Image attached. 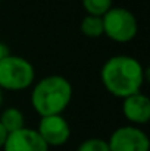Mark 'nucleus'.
Masks as SVG:
<instances>
[{
  "label": "nucleus",
  "mask_w": 150,
  "mask_h": 151,
  "mask_svg": "<svg viewBox=\"0 0 150 151\" xmlns=\"http://www.w3.org/2000/svg\"><path fill=\"white\" fill-rule=\"evenodd\" d=\"M100 79L109 94L125 99L140 93L146 79V69L136 57L116 54L103 63L100 69Z\"/></svg>",
  "instance_id": "1"
},
{
  "label": "nucleus",
  "mask_w": 150,
  "mask_h": 151,
  "mask_svg": "<svg viewBox=\"0 0 150 151\" xmlns=\"http://www.w3.org/2000/svg\"><path fill=\"white\" fill-rule=\"evenodd\" d=\"M72 85L62 75H49L34 84L31 91V106L40 114H62L72 100Z\"/></svg>",
  "instance_id": "2"
},
{
  "label": "nucleus",
  "mask_w": 150,
  "mask_h": 151,
  "mask_svg": "<svg viewBox=\"0 0 150 151\" xmlns=\"http://www.w3.org/2000/svg\"><path fill=\"white\" fill-rule=\"evenodd\" d=\"M36 69L25 57L9 54L0 60V90L24 91L34 84Z\"/></svg>",
  "instance_id": "3"
},
{
  "label": "nucleus",
  "mask_w": 150,
  "mask_h": 151,
  "mask_svg": "<svg viewBox=\"0 0 150 151\" xmlns=\"http://www.w3.org/2000/svg\"><path fill=\"white\" fill-rule=\"evenodd\" d=\"M103 34L115 43H130L138 32V22L136 15L119 6H112L103 16Z\"/></svg>",
  "instance_id": "4"
},
{
  "label": "nucleus",
  "mask_w": 150,
  "mask_h": 151,
  "mask_svg": "<svg viewBox=\"0 0 150 151\" xmlns=\"http://www.w3.org/2000/svg\"><path fill=\"white\" fill-rule=\"evenodd\" d=\"M107 145L109 151H149L150 139L140 126L125 125L110 134Z\"/></svg>",
  "instance_id": "5"
},
{
  "label": "nucleus",
  "mask_w": 150,
  "mask_h": 151,
  "mask_svg": "<svg viewBox=\"0 0 150 151\" xmlns=\"http://www.w3.org/2000/svg\"><path fill=\"white\" fill-rule=\"evenodd\" d=\"M47 147H62L71 138V128L68 120L62 114L40 117L38 126L36 129Z\"/></svg>",
  "instance_id": "6"
},
{
  "label": "nucleus",
  "mask_w": 150,
  "mask_h": 151,
  "mask_svg": "<svg viewBox=\"0 0 150 151\" xmlns=\"http://www.w3.org/2000/svg\"><path fill=\"white\" fill-rule=\"evenodd\" d=\"M3 151H49L47 144L41 139L38 132L31 128H21L7 134Z\"/></svg>",
  "instance_id": "7"
},
{
  "label": "nucleus",
  "mask_w": 150,
  "mask_h": 151,
  "mask_svg": "<svg viewBox=\"0 0 150 151\" xmlns=\"http://www.w3.org/2000/svg\"><path fill=\"white\" fill-rule=\"evenodd\" d=\"M122 114L134 126L146 125L150 119L149 97L140 91L122 99Z\"/></svg>",
  "instance_id": "8"
},
{
  "label": "nucleus",
  "mask_w": 150,
  "mask_h": 151,
  "mask_svg": "<svg viewBox=\"0 0 150 151\" xmlns=\"http://www.w3.org/2000/svg\"><path fill=\"white\" fill-rule=\"evenodd\" d=\"M0 125L4 128V131L7 134L15 132L21 128L25 126V117L24 113L18 109V107H6L1 114H0Z\"/></svg>",
  "instance_id": "9"
},
{
  "label": "nucleus",
  "mask_w": 150,
  "mask_h": 151,
  "mask_svg": "<svg viewBox=\"0 0 150 151\" xmlns=\"http://www.w3.org/2000/svg\"><path fill=\"white\" fill-rule=\"evenodd\" d=\"M80 29L88 38H99L100 35H103V22H101V18H99V16H91V15L84 16L83 21H81V24H80Z\"/></svg>",
  "instance_id": "10"
},
{
  "label": "nucleus",
  "mask_w": 150,
  "mask_h": 151,
  "mask_svg": "<svg viewBox=\"0 0 150 151\" xmlns=\"http://www.w3.org/2000/svg\"><path fill=\"white\" fill-rule=\"evenodd\" d=\"M113 0H83V6L87 12V15L99 16L101 18L110 7Z\"/></svg>",
  "instance_id": "11"
},
{
  "label": "nucleus",
  "mask_w": 150,
  "mask_h": 151,
  "mask_svg": "<svg viewBox=\"0 0 150 151\" xmlns=\"http://www.w3.org/2000/svg\"><path fill=\"white\" fill-rule=\"evenodd\" d=\"M77 151H109V145L106 139L88 138L77 147Z\"/></svg>",
  "instance_id": "12"
},
{
  "label": "nucleus",
  "mask_w": 150,
  "mask_h": 151,
  "mask_svg": "<svg viewBox=\"0 0 150 151\" xmlns=\"http://www.w3.org/2000/svg\"><path fill=\"white\" fill-rule=\"evenodd\" d=\"M10 54V49H9V46L6 44V43H3V41H0V60H3L6 56H9Z\"/></svg>",
  "instance_id": "13"
},
{
  "label": "nucleus",
  "mask_w": 150,
  "mask_h": 151,
  "mask_svg": "<svg viewBox=\"0 0 150 151\" xmlns=\"http://www.w3.org/2000/svg\"><path fill=\"white\" fill-rule=\"evenodd\" d=\"M6 138H7V132L4 131V128L0 125V150L3 148L4 142H6Z\"/></svg>",
  "instance_id": "14"
},
{
  "label": "nucleus",
  "mask_w": 150,
  "mask_h": 151,
  "mask_svg": "<svg viewBox=\"0 0 150 151\" xmlns=\"http://www.w3.org/2000/svg\"><path fill=\"white\" fill-rule=\"evenodd\" d=\"M1 104H3V91L0 90V107H1Z\"/></svg>",
  "instance_id": "15"
},
{
  "label": "nucleus",
  "mask_w": 150,
  "mask_h": 151,
  "mask_svg": "<svg viewBox=\"0 0 150 151\" xmlns=\"http://www.w3.org/2000/svg\"><path fill=\"white\" fill-rule=\"evenodd\" d=\"M0 1H1V0H0Z\"/></svg>",
  "instance_id": "16"
}]
</instances>
